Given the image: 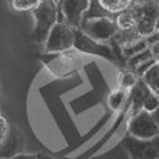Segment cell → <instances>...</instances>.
Instances as JSON below:
<instances>
[{
	"instance_id": "20",
	"label": "cell",
	"mask_w": 159,
	"mask_h": 159,
	"mask_svg": "<svg viewBox=\"0 0 159 159\" xmlns=\"http://www.w3.org/2000/svg\"><path fill=\"white\" fill-rule=\"evenodd\" d=\"M54 1L56 2L57 8H59V7H60V5H61V3L63 2V0H54Z\"/></svg>"
},
{
	"instance_id": "8",
	"label": "cell",
	"mask_w": 159,
	"mask_h": 159,
	"mask_svg": "<svg viewBox=\"0 0 159 159\" xmlns=\"http://www.w3.org/2000/svg\"><path fill=\"white\" fill-rule=\"evenodd\" d=\"M128 134L141 139H148L159 135V127L152 115L144 110L133 114L128 124Z\"/></svg>"
},
{
	"instance_id": "21",
	"label": "cell",
	"mask_w": 159,
	"mask_h": 159,
	"mask_svg": "<svg viewBox=\"0 0 159 159\" xmlns=\"http://www.w3.org/2000/svg\"><path fill=\"white\" fill-rule=\"evenodd\" d=\"M0 115H1V113H0Z\"/></svg>"
},
{
	"instance_id": "7",
	"label": "cell",
	"mask_w": 159,
	"mask_h": 159,
	"mask_svg": "<svg viewBox=\"0 0 159 159\" xmlns=\"http://www.w3.org/2000/svg\"><path fill=\"white\" fill-rule=\"evenodd\" d=\"M124 146L132 158H159V135L152 139H141L128 134L124 139Z\"/></svg>"
},
{
	"instance_id": "18",
	"label": "cell",
	"mask_w": 159,
	"mask_h": 159,
	"mask_svg": "<svg viewBox=\"0 0 159 159\" xmlns=\"http://www.w3.org/2000/svg\"><path fill=\"white\" fill-rule=\"evenodd\" d=\"M10 134V124L6 117L0 115V148L7 141Z\"/></svg>"
},
{
	"instance_id": "2",
	"label": "cell",
	"mask_w": 159,
	"mask_h": 159,
	"mask_svg": "<svg viewBox=\"0 0 159 159\" xmlns=\"http://www.w3.org/2000/svg\"><path fill=\"white\" fill-rule=\"evenodd\" d=\"M128 10L136 20L134 33L148 36L159 28V0H134Z\"/></svg>"
},
{
	"instance_id": "11",
	"label": "cell",
	"mask_w": 159,
	"mask_h": 159,
	"mask_svg": "<svg viewBox=\"0 0 159 159\" xmlns=\"http://www.w3.org/2000/svg\"><path fill=\"white\" fill-rule=\"evenodd\" d=\"M152 92V89L144 82L143 79H139L136 85L130 90V95L132 98V110L133 114L137 113L142 109V104L146 97Z\"/></svg>"
},
{
	"instance_id": "10",
	"label": "cell",
	"mask_w": 159,
	"mask_h": 159,
	"mask_svg": "<svg viewBox=\"0 0 159 159\" xmlns=\"http://www.w3.org/2000/svg\"><path fill=\"white\" fill-rule=\"evenodd\" d=\"M134 0H91L90 7L84 16V20L93 17L110 16L115 17L117 14L127 11Z\"/></svg>"
},
{
	"instance_id": "19",
	"label": "cell",
	"mask_w": 159,
	"mask_h": 159,
	"mask_svg": "<svg viewBox=\"0 0 159 159\" xmlns=\"http://www.w3.org/2000/svg\"><path fill=\"white\" fill-rule=\"evenodd\" d=\"M152 115H153V117H154V119H155V121H156V123H157V125H158V127H159V107H158V109L152 113Z\"/></svg>"
},
{
	"instance_id": "5",
	"label": "cell",
	"mask_w": 159,
	"mask_h": 159,
	"mask_svg": "<svg viewBox=\"0 0 159 159\" xmlns=\"http://www.w3.org/2000/svg\"><path fill=\"white\" fill-rule=\"evenodd\" d=\"M80 29L92 39L100 42L110 40L118 32L114 18L110 16L85 19L83 21Z\"/></svg>"
},
{
	"instance_id": "4",
	"label": "cell",
	"mask_w": 159,
	"mask_h": 159,
	"mask_svg": "<svg viewBox=\"0 0 159 159\" xmlns=\"http://www.w3.org/2000/svg\"><path fill=\"white\" fill-rule=\"evenodd\" d=\"M74 29L66 22L58 20L45 40V51L47 52H60L73 49Z\"/></svg>"
},
{
	"instance_id": "13",
	"label": "cell",
	"mask_w": 159,
	"mask_h": 159,
	"mask_svg": "<svg viewBox=\"0 0 159 159\" xmlns=\"http://www.w3.org/2000/svg\"><path fill=\"white\" fill-rule=\"evenodd\" d=\"M130 93L129 90L117 87L113 89L108 96L107 98V104L111 111H120L123 106L125 105V102L127 98L128 94Z\"/></svg>"
},
{
	"instance_id": "9",
	"label": "cell",
	"mask_w": 159,
	"mask_h": 159,
	"mask_svg": "<svg viewBox=\"0 0 159 159\" xmlns=\"http://www.w3.org/2000/svg\"><path fill=\"white\" fill-rule=\"evenodd\" d=\"M90 2L91 0H63L58 8V20L66 22L74 28H80Z\"/></svg>"
},
{
	"instance_id": "12",
	"label": "cell",
	"mask_w": 159,
	"mask_h": 159,
	"mask_svg": "<svg viewBox=\"0 0 159 159\" xmlns=\"http://www.w3.org/2000/svg\"><path fill=\"white\" fill-rule=\"evenodd\" d=\"M139 80V74L132 68H122L117 74L118 86L126 90H131Z\"/></svg>"
},
{
	"instance_id": "6",
	"label": "cell",
	"mask_w": 159,
	"mask_h": 159,
	"mask_svg": "<svg viewBox=\"0 0 159 159\" xmlns=\"http://www.w3.org/2000/svg\"><path fill=\"white\" fill-rule=\"evenodd\" d=\"M74 35L73 49L86 55L100 56L109 61H115L112 50L109 46L92 39L80 28L74 29Z\"/></svg>"
},
{
	"instance_id": "17",
	"label": "cell",
	"mask_w": 159,
	"mask_h": 159,
	"mask_svg": "<svg viewBox=\"0 0 159 159\" xmlns=\"http://www.w3.org/2000/svg\"><path fill=\"white\" fill-rule=\"evenodd\" d=\"M158 107H159V95L152 91L144 99L141 110L153 113L158 109Z\"/></svg>"
},
{
	"instance_id": "16",
	"label": "cell",
	"mask_w": 159,
	"mask_h": 159,
	"mask_svg": "<svg viewBox=\"0 0 159 159\" xmlns=\"http://www.w3.org/2000/svg\"><path fill=\"white\" fill-rule=\"evenodd\" d=\"M42 0H10L11 7L19 12L32 11L35 10Z\"/></svg>"
},
{
	"instance_id": "15",
	"label": "cell",
	"mask_w": 159,
	"mask_h": 159,
	"mask_svg": "<svg viewBox=\"0 0 159 159\" xmlns=\"http://www.w3.org/2000/svg\"><path fill=\"white\" fill-rule=\"evenodd\" d=\"M143 80L152 91L159 95V62L147 70Z\"/></svg>"
},
{
	"instance_id": "14",
	"label": "cell",
	"mask_w": 159,
	"mask_h": 159,
	"mask_svg": "<svg viewBox=\"0 0 159 159\" xmlns=\"http://www.w3.org/2000/svg\"><path fill=\"white\" fill-rule=\"evenodd\" d=\"M114 21L117 25L118 31L124 33H129L135 31L136 20L133 13L129 10L117 14L114 17Z\"/></svg>"
},
{
	"instance_id": "1",
	"label": "cell",
	"mask_w": 159,
	"mask_h": 159,
	"mask_svg": "<svg viewBox=\"0 0 159 159\" xmlns=\"http://www.w3.org/2000/svg\"><path fill=\"white\" fill-rule=\"evenodd\" d=\"M88 56L89 55L84 54L75 49L74 51L71 49L65 52H54L51 55L52 58H50L48 54L42 55L40 59L53 76L63 78L77 72L83 66L84 60L88 58Z\"/></svg>"
},
{
	"instance_id": "3",
	"label": "cell",
	"mask_w": 159,
	"mask_h": 159,
	"mask_svg": "<svg viewBox=\"0 0 159 159\" xmlns=\"http://www.w3.org/2000/svg\"><path fill=\"white\" fill-rule=\"evenodd\" d=\"M31 12L35 18V27L31 35L32 39L39 44H44L51 29L58 21L56 2L54 0H42Z\"/></svg>"
}]
</instances>
